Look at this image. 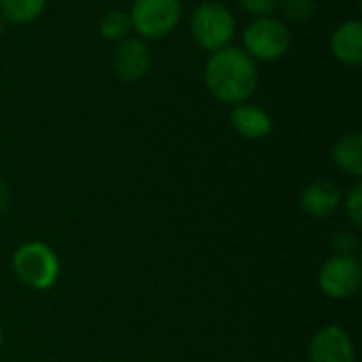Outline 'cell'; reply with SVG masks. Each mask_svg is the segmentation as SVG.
Listing matches in <instances>:
<instances>
[{
  "instance_id": "obj_1",
  "label": "cell",
  "mask_w": 362,
  "mask_h": 362,
  "mask_svg": "<svg viewBox=\"0 0 362 362\" xmlns=\"http://www.w3.org/2000/svg\"><path fill=\"white\" fill-rule=\"evenodd\" d=\"M208 91L223 104H244L259 85L255 59L238 47H225L210 55L204 68Z\"/></svg>"
},
{
  "instance_id": "obj_2",
  "label": "cell",
  "mask_w": 362,
  "mask_h": 362,
  "mask_svg": "<svg viewBox=\"0 0 362 362\" xmlns=\"http://www.w3.org/2000/svg\"><path fill=\"white\" fill-rule=\"evenodd\" d=\"M191 34L202 49L214 53L229 47L235 36V17L223 2H202L191 17Z\"/></svg>"
},
{
  "instance_id": "obj_3",
  "label": "cell",
  "mask_w": 362,
  "mask_h": 362,
  "mask_svg": "<svg viewBox=\"0 0 362 362\" xmlns=\"http://www.w3.org/2000/svg\"><path fill=\"white\" fill-rule=\"evenodd\" d=\"M291 30L276 17H255L244 30V53L252 59H280L291 49Z\"/></svg>"
},
{
  "instance_id": "obj_4",
  "label": "cell",
  "mask_w": 362,
  "mask_h": 362,
  "mask_svg": "<svg viewBox=\"0 0 362 362\" xmlns=\"http://www.w3.org/2000/svg\"><path fill=\"white\" fill-rule=\"evenodd\" d=\"M13 272L30 288L45 291L55 284L59 276V263L55 252L47 244L28 242L17 248L13 257Z\"/></svg>"
},
{
  "instance_id": "obj_5",
  "label": "cell",
  "mask_w": 362,
  "mask_h": 362,
  "mask_svg": "<svg viewBox=\"0 0 362 362\" xmlns=\"http://www.w3.org/2000/svg\"><path fill=\"white\" fill-rule=\"evenodd\" d=\"M182 17L180 0H134L129 11L132 30L142 38H163Z\"/></svg>"
},
{
  "instance_id": "obj_6",
  "label": "cell",
  "mask_w": 362,
  "mask_h": 362,
  "mask_svg": "<svg viewBox=\"0 0 362 362\" xmlns=\"http://www.w3.org/2000/svg\"><path fill=\"white\" fill-rule=\"evenodd\" d=\"M320 288L331 299H348L361 288L362 272L354 257H333L320 269Z\"/></svg>"
},
{
  "instance_id": "obj_7",
  "label": "cell",
  "mask_w": 362,
  "mask_h": 362,
  "mask_svg": "<svg viewBox=\"0 0 362 362\" xmlns=\"http://www.w3.org/2000/svg\"><path fill=\"white\" fill-rule=\"evenodd\" d=\"M308 362H356L350 335L337 325L320 329L310 344Z\"/></svg>"
},
{
  "instance_id": "obj_8",
  "label": "cell",
  "mask_w": 362,
  "mask_h": 362,
  "mask_svg": "<svg viewBox=\"0 0 362 362\" xmlns=\"http://www.w3.org/2000/svg\"><path fill=\"white\" fill-rule=\"evenodd\" d=\"M115 74L123 83L140 81L151 68V51L142 38H125L117 45L112 53Z\"/></svg>"
},
{
  "instance_id": "obj_9",
  "label": "cell",
  "mask_w": 362,
  "mask_h": 362,
  "mask_svg": "<svg viewBox=\"0 0 362 362\" xmlns=\"http://www.w3.org/2000/svg\"><path fill=\"white\" fill-rule=\"evenodd\" d=\"M341 206V189L331 180H314L301 193V208L308 216L327 218Z\"/></svg>"
},
{
  "instance_id": "obj_10",
  "label": "cell",
  "mask_w": 362,
  "mask_h": 362,
  "mask_svg": "<svg viewBox=\"0 0 362 362\" xmlns=\"http://www.w3.org/2000/svg\"><path fill=\"white\" fill-rule=\"evenodd\" d=\"M231 125L240 136H244L248 140H263L274 129V121H272L269 112L263 110L261 106L246 104V102L235 104V108L231 112Z\"/></svg>"
},
{
  "instance_id": "obj_11",
  "label": "cell",
  "mask_w": 362,
  "mask_h": 362,
  "mask_svg": "<svg viewBox=\"0 0 362 362\" xmlns=\"http://www.w3.org/2000/svg\"><path fill=\"white\" fill-rule=\"evenodd\" d=\"M331 51L335 59L346 66H358L362 62V23L358 19L344 21L331 36Z\"/></svg>"
},
{
  "instance_id": "obj_12",
  "label": "cell",
  "mask_w": 362,
  "mask_h": 362,
  "mask_svg": "<svg viewBox=\"0 0 362 362\" xmlns=\"http://www.w3.org/2000/svg\"><path fill=\"white\" fill-rule=\"evenodd\" d=\"M333 161L350 176L362 174V136L358 132L341 136L333 146Z\"/></svg>"
},
{
  "instance_id": "obj_13",
  "label": "cell",
  "mask_w": 362,
  "mask_h": 362,
  "mask_svg": "<svg viewBox=\"0 0 362 362\" xmlns=\"http://www.w3.org/2000/svg\"><path fill=\"white\" fill-rule=\"evenodd\" d=\"M47 6V0H0V17L11 23H32Z\"/></svg>"
},
{
  "instance_id": "obj_14",
  "label": "cell",
  "mask_w": 362,
  "mask_h": 362,
  "mask_svg": "<svg viewBox=\"0 0 362 362\" xmlns=\"http://www.w3.org/2000/svg\"><path fill=\"white\" fill-rule=\"evenodd\" d=\"M132 32L129 15L123 11H108L100 21V34L108 40H125Z\"/></svg>"
},
{
  "instance_id": "obj_15",
  "label": "cell",
  "mask_w": 362,
  "mask_h": 362,
  "mask_svg": "<svg viewBox=\"0 0 362 362\" xmlns=\"http://www.w3.org/2000/svg\"><path fill=\"white\" fill-rule=\"evenodd\" d=\"M278 6L282 8L284 17L291 19V21H305L316 11L314 0H280Z\"/></svg>"
},
{
  "instance_id": "obj_16",
  "label": "cell",
  "mask_w": 362,
  "mask_h": 362,
  "mask_svg": "<svg viewBox=\"0 0 362 362\" xmlns=\"http://www.w3.org/2000/svg\"><path fill=\"white\" fill-rule=\"evenodd\" d=\"M346 212H348L350 221H352L356 227H361L362 225V185L361 182H356V185L350 189V193H348V197H346Z\"/></svg>"
},
{
  "instance_id": "obj_17",
  "label": "cell",
  "mask_w": 362,
  "mask_h": 362,
  "mask_svg": "<svg viewBox=\"0 0 362 362\" xmlns=\"http://www.w3.org/2000/svg\"><path fill=\"white\" fill-rule=\"evenodd\" d=\"M331 246L337 252L335 257H354V252L358 250V240L352 233L341 231L331 240Z\"/></svg>"
},
{
  "instance_id": "obj_18",
  "label": "cell",
  "mask_w": 362,
  "mask_h": 362,
  "mask_svg": "<svg viewBox=\"0 0 362 362\" xmlns=\"http://www.w3.org/2000/svg\"><path fill=\"white\" fill-rule=\"evenodd\" d=\"M280 0H240L242 8L255 17H272L278 8Z\"/></svg>"
},
{
  "instance_id": "obj_19",
  "label": "cell",
  "mask_w": 362,
  "mask_h": 362,
  "mask_svg": "<svg viewBox=\"0 0 362 362\" xmlns=\"http://www.w3.org/2000/svg\"><path fill=\"white\" fill-rule=\"evenodd\" d=\"M8 204H11V189H8V185L0 178V216L8 210Z\"/></svg>"
},
{
  "instance_id": "obj_20",
  "label": "cell",
  "mask_w": 362,
  "mask_h": 362,
  "mask_svg": "<svg viewBox=\"0 0 362 362\" xmlns=\"http://www.w3.org/2000/svg\"><path fill=\"white\" fill-rule=\"evenodd\" d=\"M2 32H4V19L0 17V34H2Z\"/></svg>"
},
{
  "instance_id": "obj_21",
  "label": "cell",
  "mask_w": 362,
  "mask_h": 362,
  "mask_svg": "<svg viewBox=\"0 0 362 362\" xmlns=\"http://www.w3.org/2000/svg\"><path fill=\"white\" fill-rule=\"evenodd\" d=\"M0 346H2V327H0Z\"/></svg>"
}]
</instances>
